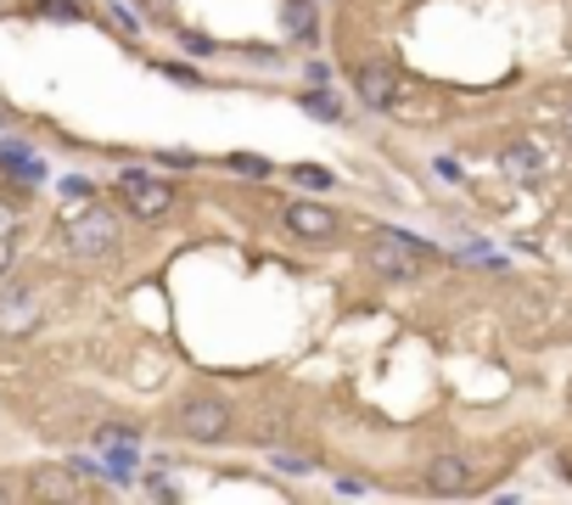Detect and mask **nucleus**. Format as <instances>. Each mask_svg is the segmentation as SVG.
Listing matches in <instances>:
<instances>
[{
  "label": "nucleus",
  "mask_w": 572,
  "mask_h": 505,
  "mask_svg": "<svg viewBox=\"0 0 572 505\" xmlns=\"http://www.w3.org/2000/svg\"><path fill=\"white\" fill-rule=\"evenodd\" d=\"M303 113H314V118H325V124H332V118H337L343 107H337V96H325V91H320V84H314V91L303 96Z\"/></svg>",
  "instance_id": "nucleus-13"
},
{
  "label": "nucleus",
  "mask_w": 572,
  "mask_h": 505,
  "mask_svg": "<svg viewBox=\"0 0 572 505\" xmlns=\"http://www.w3.org/2000/svg\"><path fill=\"white\" fill-rule=\"evenodd\" d=\"M67 247L79 252V259H107V252L118 247V214L113 208H85L73 225H67Z\"/></svg>",
  "instance_id": "nucleus-3"
},
{
  "label": "nucleus",
  "mask_w": 572,
  "mask_h": 505,
  "mask_svg": "<svg viewBox=\"0 0 572 505\" xmlns=\"http://www.w3.org/2000/svg\"><path fill=\"white\" fill-rule=\"evenodd\" d=\"M292 175H298V186H309V192H325V186H332V175H325V168H292Z\"/></svg>",
  "instance_id": "nucleus-16"
},
{
  "label": "nucleus",
  "mask_w": 572,
  "mask_h": 505,
  "mask_svg": "<svg viewBox=\"0 0 572 505\" xmlns=\"http://www.w3.org/2000/svg\"><path fill=\"white\" fill-rule=\"evenodd\" d=\"M427 488L433 494H466L471 488V461L466 455H438L427 466Z\"/></svg>",
  "instance_id": "nucleus-8"
},
{
  "label": "nucleus",
  "mask_w": 572,
  "mask_h": 505,
  "mask_svg": "<svg viewBox=\"0 0 572 505\" xmlns=\"http://www.w3.org/2000/svg\"><path fill=\"white\" fill-rule=\"evenodd\" d=\"M12 230H18V208H12V203H0V241H7Z\"/></svg>",
  "instance_id": "nucleus-19"
},
{
  "label": "nucleus",
  "mask_w": 572,
  "mask_h": 505,
  "mask_svg": "<svg viewBox=\"0 0 572 505\" xmlns=\"http://www.w3.org/2000/svg\"><path fill=\"white\" fill-rule=\"evenodd\" d=\"M163 73H175L180 84H202V73H191V68H180V62H169V68H163Z\"/></svg>",
  "instance_id": "nucleus-20"
},
{
  "label": "nucleus",
  "mask_w": 572,
  "mask_h": 505,
  "mask_svg": "<svg viewBox=\"0 0 572 505\" xmlns=\"http://www.w3.org/2000/svg\"><path fill=\"white\" fill-rule=\"evenodd\" d=\"M7 499H12V488H7V483H0V505H7Z\"/></svg>",
  "instance_id": "nucleus-22"
},
{
  "label": "nucleus",
  "mask_w": 572,
  "mask_h": 505,
  "mask_svg": "<svg viewBox=\"0 0 572 505\" xmlns=\"http://www.w3.org/2000/svg\"><path fill=\"white\" fill-rule=\"evenodd\" d=\"M566 141H572V118H566Z\"/></svg>",
  "instance_id": "nucleus-23"
},
{
  "label": "nucleus",
  "mask_w": 572,
  "mask_h": 505,
  "mask_svg": "<svg viewBox=\"0 0 572 505\" xmlns=\"http://www.w3.org/2000/svg\"><path fill=\"white\" fill-rule=\"evenodd\" d=\"M118 197H124V208L135 219H163V214L175 208V186L146 175V168H124V175H118Z\"/></svg>",
  "instance_id": "nucleus-2"
},
{
  "label": "nucleus",
  "mask_w": 572,
  "mask_h": 505,
  "mask_svg": "<svg viewBox=\"0 0 572 505\" xmlns=\"http://www.w3.org/2000/svg\"><path fill=\"white\" fill-rule=\"evenodd\" d=\"M29 494H34V499H73V494H79V472H73V466H40V472L29 477Z\"/></svg>",
  "instance_id": "nucleus-9"
},
{
  "label": "nucleus",
  "mask_w": 572,
  "mask_h": 505,
  "mask_svg": "<svg viewBox=\"0 0 572 505\" xmlns=\"http://www.w3.org/2000/svg\"><path fill=\"white\" fill-rule=\"evenodd\" d=\"M281 18H287V29H292L298 40H314V34H320V29H314V7H309V0H287Z\"/></svg>",
  "instance_id": "nucleus-10"
},
{
  "label": "nucleus",
  "mask_w": 572,
  "mask_h": 505,
  "mask_svg": "<svg viewBox=\"0 0 572 505\" xmlns=\"http://www.w3.org/2000/svg\"><path fill=\"white\" fill-rule=\"evenodd\" d=\"M427 252H433V247H427L422 236H404V230H376V236H371V247H365V265H371L382 281H416Z\"/></svg>",
  "instance_id": "nucleus-1"
},
{
  "label": "nucleus",
  "mask_w": 572,
  "mask_h": 505,
  "mask_svg": "<svg viewBox=\"0 0 572 505\" xmlns=\"http://www.w3.org/2000/svg\"><path fill=\"white\" fill-rule=\"evenodd\" d=\"M62 197H79V203H91V197H96V186H91L85 175H67V181H62Z\"/></svg>",
  "instance_id": "nucleus-17"
},
{
  "label": "nucleus",
  "mask_w": 572,
  "mask_h": 505,
  "mask_svg": "<svg viewBox=\"0 0 572 505\" xmlns=\"http://www.w3.org/2000/svg\"><path fill=\"white\" fill-rule=\"evenodd\" d=\"M107 18H113V29H124V34H141L135 12H129V7H118V0H113V7H107Z\"/></svg>",
  "instance_id": "nucleus-18"
},
{
  "label": "nucleus",
  "mask_w": 572,
  "mask_h": 505,
  "mask_svg": "<svg viewBox=\"0 0 572 505\" xmlns=\"http://www.w3.org/2000/svg\"><path fill=\"white\" fill-rule=\"evenodd\" d=\"M175 427H180L191 444H219V439L230 433V404H225V399H214V393H197V399H186V404H180Z\"/></svg>",
  "instance_id": "nucleus-4"
},
{
  "label": "nucleus",
  "mask_w": 572,
  "mask_h": 505,
  "mask_svg": "<svg viewBox=\"0 0 572 505\" xmlns=\"http://www.w3.org/2000/svg\"><path fill=\"white\" fill-rule=\"evenodd\" d=\"M230 168H236V175H248V181H264V175H270V157H259V152H236Z\"/></svg>",
  "instance_id": "nucleus-14"
},
{
  "label": "nucleus",
  "mask_w": 572,
  "mask_h": 505,
  "mask_svg": "<svg viewBox=\"0 0 572 505\" xmlns=\"http://www.w3.org/2000/svg\"><path fill=\"white\" fill-rule=\"evenodd\" d=\"M40 18H62V23H79L85 7H73V0H40Z\"/></svg>",
  "instance_id": "nucleus-15"
},
{
  "label": "nucleus",
  "mask_w": 572,
  "mask_h": 505,
  "mask_svg": "<svg viewBox=\"0 0 572 505\" xmlns=\"http://www.w3.org/2000/svg\"><path fill=\"white\" fill-rule=\"evenodd\" d=\"M506 168H511V175L522 181V175H539V168H544V157H539V146H511V152H506Z\"/></svg>",
  "instance_id": "nucleus-11"
},
{
  "label": "nucleus",
  "mask_w": 572,
  "mask_h": 505,
  "mask_svg": "<svg viewBox=\"0 0 572 505\" xmlns=\"http://www.w3.org/2000/svg\"><path fill=\"white\" fill-rule=\"evenodd\" d=\"M354 91H360L365 107L387 113V107L398 102V73H393V62H365V68L354 73Z\"/></svg>",
  "instance_id": "nucleus-7"
},
{
  "label": "nucleus",
  "mask_w": 572,
  "mask_h": 505,
  "mask_svg": "<svg viewBox=\"0 0 572 505\" xmlns=\"http://www.w3.org/2000/svg\"><path fill=\"white\" fill-rule=\"evenodd\" d=\"M40 326V292L29 281H0V337H29Z\"/></svg>",
  "instance_id": "nucleus-5"
},
{
  "label": "nucleus",
  "mask_w": 572,
  "mask_h": 505,
  "mask_svg": "<svg viewBox=\"0 0 572 505\" xmlns=\"http://www.w3.org/2000/svg\"><path fill=\"white\" fill-rule=\"evenodd\" d=\"M275 466L281 472H309V461H298V455H275Z\"/></svg>",
  "instance_id": "nucleus-21"
},
{
  "label": "nucleus",
  "mask_w": 572,
  "mask_h": 505,
  "mask_svg": "<svg viewBox=\"0 0 572 505\" xmlns=\"http://www.w3.org/2000/svg\"><path fill=\"white\" fill-rule=\"evenodd\" d=\"M287 230L298 236V241H332L337 230H343V219L325 208V203H287Z\"/></svg>",
  "instance_id": "nucleus-6"
},
{
  "label": "nucleus",
  "mask_w": 572,
  "mask_h": 505,
  "mask_svg": "<svg viewBox=\"0 0 572 505\" xmlns=\"http://www.w3.org/2000/svg\"><path fill=\"white\" fill-rule=\"evenodd\" d=\"M107 450H113V444H107ZM102 477H113V483H129V477H135V450H129V444H124V450H113V455L102 461Z\"/></svg>",
  "instance_id": "nucleus-12"
}]
</instances>
